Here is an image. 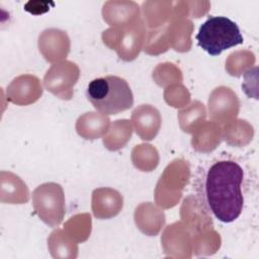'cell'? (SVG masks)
<instances>
[{"instance_id":"obj_1","label":"cell","mask_w":259,"mask_h":259,"mask_svg":"<svg viewBox=\"0 0 259 259\" xmlns=\"http://www.w3.org/2000/svg\"><path fill=\"white\" fill-rule=\"evenodd\" d=\"M244 178L242 167L234 161H218L207 171L205 195L214 217L223 223H231L243 210L244 197L241 184Z\"/></svg>"},{"instance_id":"obj_2","label":"cell","mask_w":259,"mask_h":259,"mask_svg":"<svg viewBox=\"0 0 259 259\" xmlns=\"http://www.w3.org/2000/svg\"><path fill=\"white\" fill-rule=\"evenodd\" d=\"M86 96L93 107L104 115L117 114L134 104L130 85L118 76L108 75L92 80L87 86Z\"/></svg>"},{"instance_id":"obj_3","label":"cell","mask_w":259,"mask_h":259,"mask_svg":"<svg viewBox=\"0 0 259 259\" xmlns=\"http://www.w3.org/2000/svg\"><path fill=\"white\" fill-rule=\"evenodd\" d=\"M198 46L210 56L243 44L244 38L236 22L225 16H209L196 34Z\"/></svg>"},{"instance_id":"obj_4","label":"cell","mask_w":259,"mask_h":259,"mask_svg":"<svg viewBox=\"0 0 259 259\" xmlns=\"http://www.w3.org/2000/svg\"><path fill=\"white\" fill-rule=\"evenodd\" d=\"M32 203L35 213L50 227L61 224L65 215V196L60 184L44 183L32 193Z\"/></svg>"},{"instance_id":"obj_5","label":"cell","mask_w":259,"mask_h":259,"mask_svg":"<svg viewBox=\"0 0 259 259\" xmlns=\"http://www.w3.org/2000/svg\"><path fill=\"white\" fill-rule=\"evenodd\" d=\"M144 34V23L140 18L132 23L121 25V29L109 28L105 30L102 37L108 47L117 51L121 59L131 61L139 54Z\"/></svg>"},{"instance_id":"obj_6","label":"cell","mask_w":259,"mask_h":259,"mask_svg":"<svg viewBox=\"0 0 259 259\" xmlns=\"http://www.w3.org/2000/svg\"><path fill=\"white\" fill-rule=\"evenodd\" d=\"M79 77V68L76 64L65 61L55 64L48 70L45 76L46 88L62 99H70L73 94V86Z\"/></svg>"},{"instance_id":"obj_7","label":"cell","mask_w":259,"mask_h":259,"mask_svg":"<svg viewBox=\"0 0 259 259\" xmlns=\"http://www.w3.org/2000/svg\"><path fill=\"white\" fill-rule=\"evenodd\" d=\"M41 95V86L36 77L22 75L15 78L8 86V98L13 103L26 105L34 102Z\"/></svg>"},{"instance_id":"obj_8","label":"cell","mask_w":259,"mask_h":259,"mask_svg":"<svg viewBox=\"0 0 259 259\" xmlns=\"http://www.w3.org/2000/svg\"><path fill=\"white\" fill-rule=\"evenodd\" d=\"M38 47L45 58L48 61L53 62L67 56L69 53L70 41L65 31L50 28L42 31L39 35Z\"/></svg>"},{"instance_id":"obj_9","label":"cell","mask_w":259,"mask_h":259,"mask_svg":"<svg viewBox=\"0 0 259 259\" xmlns=\"http://www.w3.org/2000/svg\"><path fill=\"white\" fill-rule=\"evenodd\" d=\"M102 8L103 19L110 25H125L140 19V6L134 1H107Z\"/></svg>"},{"instance_id":"obj_10","label":"cell","mask_w":259,"mask_h":259,"mask_svg":"<svg viewBox=\"0 0 259 259\" xmlns=\"http://www.w3.org/2000/svg\"><path fill=\"white\" fill-rule=\"evenodd\" d=\"M122 207V196L111 188H98L93 191L92 209L98 219L116 215Z\"/></svg>"},{"instance_id":"obj_11","label":"cell","mask_w":259,"mask_h":259,"mask_svg":"<svg viewBox=\"0 0 259 259\" xmlns=\"http://www.w3.org/2000/svg\"><path fill=\"white\" fill-rule=\"evenodd\" d=\"M209 112L213 119H226L236 116L239 110V101L229 88H217L209 98Z\"/></svg>"},{"instance_id":"obj_12","label":"cell","mask_w":259,"mask_h":259,"mask_svg":"<svg viewBox=\"0 0 259 259\" xmlns=\"http://www.w3.org/2000/svg\"><path fill=\"white\" fill-rule=\"evenodd\" d=\"M133 120L137 134L143 140H152L156 137L161 123L159 111L151 105H142L133 112Z\"/></svg>"},{"instance_id":"obj_13","label":"cell","mask_w":259,"mask_h":259,"mask_svg":"<svg viewBox=\"0 0 259 259\" xmlns=\"http://www.w3.org/2000/svg\"><path fill=\"white\" fill-rule=\"evenodd\" d=\"M109 124V119L101 113L87 112L79 117L76 128L84 139H96L102 136Z\"/></svg>"},{"instance_id":"obj_14","label":"cell","mask_w":259,"mask_h":259,"mask_svg":"<svg viewBox=\"0 0 259 259\" xmlns=\"http://www.w3.org/2000/svg\"><path fill=\"white\" fill-rule=\"evenodd\" d=\"M132 125L128 120L121 119L113 122L109 134L104 137L103 143L109 150H118L131 139Z\"/></svg>"},{"instance_id":"obj_15","label":"cell","mask_w":259,"mask_h":259,"mask_svg":"<svg viewBox=\"0 0 259 259\" xmlns=\"http://www.w3.org/2000/svg\"><path fill=\"white\" fill-rule=\"evenodd\" d=\"M146 20L149 25H160L171 14L173 10V2L169 1H146L142 4Z\"/></svg>"},{"instance_id":"obj_16","label":"cell","mask_w":259,"mask_h":259,"mask_svg":"<svg viewBox=\"0 0 259 259\" xmlns=\"http://www.w3.org/2000/svg\"><path fill=\"white\" fill-rule=\"evenodd\" d=\"M2 198L8 195L6 201L8 203H25L28 199V191L25 184L15 175L8 173V179L6 180L2 175Z\"/></svg>"}]
</instances>
